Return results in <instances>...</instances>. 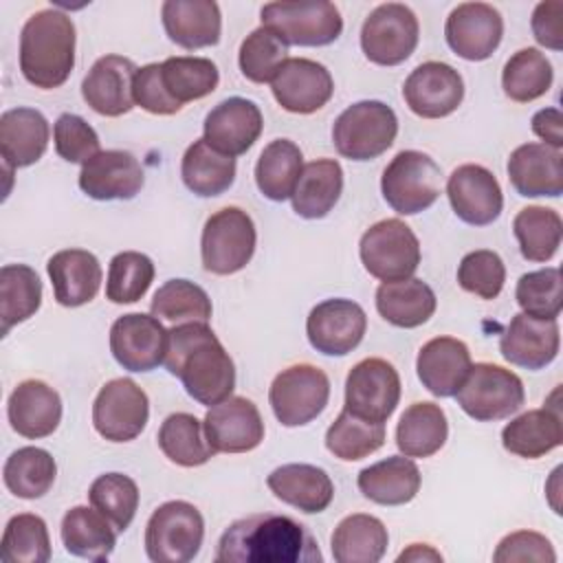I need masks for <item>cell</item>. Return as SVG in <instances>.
<instances>
[{"instance_id": "cell-4", "label": "cell", "mask_w": 563, "mask_h": 563, "mask_svg": "<svg viewBox=\"0 0 563 563\" xmlns=\"http://www.w3.org/2000/svg\"><path fill=\"white\" fill-rule=\"evenodd\" d=\"M398 134L396 112L376 99L347 106L332 125L336 152L350 161H372L387 152Z\"/></svg>"}, {"instance_id": "cell-41", "label": "cell", "mask_w": 563, "mask_h": 563, "mask_svg": "<svg viewBox=\"0 0 563 563\" xmlns=\"http://www.w3.org/2000/svg\"><path fill=\"white\" fill-rule=\"evenodd\" d=\"M303 169L301 150L288 139L271 141L255 165V183L264 198L273 202H284L292 196L295 185Z\"/></svg>"}, {"instance_id": "cell-18", "label": "cell", "mask_w": 563, "mask_h": 563, "mask_svg": "<svg viewBox=\"0 0 563 563\" xmlns=\"http://www.w3.org/2000/svg\"><path fill=\"white\" fill-rule=\"evenodd\" d=\"M409 110L422 119H442L453 114L464 99L462 75L444 62H424L416 66L402 86Z\"/></svg>"}, {"instance_id": "cell-17", "label": "cell", "mask_w": 563, "mask_h": 563, "mask_svg": "<svg viewBox=\"0 0 563 563\" xmlns=\"http://www.w3.org/2000/svg\"><path fill=\"white\" fill-rule=\"evenodd\" d=\"M504 35L501 13L486 2L457 4L444 24V37L449 48L466 62L488 59Z\"/></svg>"}, {"instance_id": "cell-5", "label": "cell", "mask_w": 563, "mask_h": 563, "mask_svg": "<svg viewBox=\"0 0 563 563\" xmlns=\"http://www.w3.org/2000/svg\"><path fill=\"white\" fill-rule=\"evenodd\" d=\"M455 400L468 418L495 422L517 413L523 407L526 391L515 372L495 363H475L455 391Z\"/></svg>"}, {"instance_id": "cell-36", "label": "cell", "mask_w": 563, "mask_h": 563, "mask_svg": "<svg viewBox=\"0 0 563 563\" xmlns=\"http://www.w3.org/2000/svg\"><path fill=\"white\" fill-rule=\"evenodd\" d=\"M387 543L389 534L385 523L365 512L343 517L330 537L336 563H378L387 552Z\"/></svg>"}, {"instance_id": "cell-31", "label": "cell", "mask_w": 563, "mask_h": 563, "mask_svg": "<svg viewBox=\"0 0 563 563\" xmlns=\"http://www.w3.org/2000/svg\"><path fill=\"white\" fill-rule=\"evenodd\" d=\"M266 486L277 499L306 515L323 512L334 497V484L330 475L323 468L303 462L277 466L266 477Z\"/></svg>"}, {"instance_id": "cell-34", "label": "cell", "mask_w": 563, "mask_h": 563, "mask_svg": "<svg viewBox=\"0 0 563 563\" xmlns=\"http://www.w3.org/2000/svg\"><path fill=\"white\" fill-rule=\"evenodd\" d=\"M501 444L508 453L537 460L563 444L561 411L559 405H545L543 409H530L510 420L501 431Z\"/></svg>"}, {"instance_id": "cell-44", "label": "cell", "mask_w": 563, "mask_h": 563, "mask_svg": "<svg viewBox=\"0 0 563 563\" xmlns=\"http://www.w3.org/2000/svg\"><path fill=\"white\" fill-rule=\"evenodd\" d=\"M42 282L26 264H4L0 268V319L2 336L40 310Z\"/></svg>"}, {"instance_id": "cell-35", "label": "cell", "mask_w": 563, "mask_h": 563, "mask_svg": "<svg viewBox=\"0 0 563 563\" xmlns=\"http://www.w3.org/2000/svg\"><path fill=\"white\" fill-rule=\"evenodd\" d=\"M435 306V292L418 277L383 282L376 288V310L396 328H418L427 323L433 317Z\"/></svg>"}, {"instance_id": "cell-52", "label": "cell", "mask_w": 563, "mask_h": 563, "mask_svg": "<svg viewBox=\"0 0 563 563\" xmlns=\"http://www.w3.org/2000/svg\"><path fill=\"white\" fill-rule=\"evenodd\" d=\"M154 282V262L139 251H123L110 260L106 297L112 303L139 301Z\"/></svg>"}, {"instance_id": "cell-51", "label": "cell", "mask_w": 563, "mask_h": 563, "mask_svg": "<svg viewBox=\"0 0 563 563\" xmlns=\"http://www.w3.org/2000/svg\"><path fill=\"white\" fill-rule=\"evenodd\" d=\"M88 501L117 528V532H123L136 515L139 486L123 473H103L90 484Z\"/></svg>"}, {"instance_id": "cell-29", "label": "cell", "mask_w": 563, "mask_h": 563, "mask_svg": "<svg viewBox=\"0 0 563 563\" xmlns=\"http://www.w3.org/2000/svg\"><path fill=\"white\" fill-rule=\"evenodd\" d=\"M161 18L167 37L187 51L220 42L222 15L213 0H165Z\"/></svg>"}, {"instance_id": "cell-47", "label": "cell", "mask_w": 563, "mask_h": 563, "mask_svg": "<svg viewBox=\"0 0 563 563\" xmlns=\"http://www.w3.org/2000/svg\"><path fill=\"white\" fill-rule=\"evenodd\" d=\"M383 444L385 422L361 418L345 407L325 431V449L343 462L363 460L378 451Z\"/></svg>"}, {"instance_id": "cell-9", "label": "cell", "mask_w": 563, "mask_h": 563, "mask_svg": "<svg viewBox=\"0 0 563 563\" xmlns=\"http://www.w3.org/2000/svg\"><path fill=\"white\" fill-rule=\"evenodd\" d=\"M262 26L286 46H328L343 31L339 9L328 0L268 2L260 11Z\"/></svg>"}, {"instance_id": "cell-40", "label": "cell", "mask_w": 563, "mask_h": 563, "mask_svg": "<svg viewBox=\"0 0 563 563\" xmlns=\"http://www.w3.org/2000/svg\"><path fill=\"white\" fill-rule=\"evenodd\" d=\"M180 176L191 194L200 198H213L233 185L235 158L220 154L205 139H198L185 150Z\"/></svg>"}, {"instance_id": "cell-49", "label": "cell", "mask_w": 563, "mask_h": 563, "mask_svg": "<svg viewBox=\"0 0 563 563\" xmlns=\"http://www.w3.org/2000/svg\"><path fill=\"white\" fill-rule=\"evenodd\" d=\"M0 559L4 563H46L51 559L46 521L33 512L11 517L2 534Z\"/></svg>"}, {"instance_id": "cell-46", "label": "cell", "mask_w": 563, "mask_h": 563, "mask_svg": "<svg viewBox=\"0 0 563 563\" xmlns=\"http://www.w3.org/2000/svg\"><path fill=\"white\" fill-rule=\"evenodd\" d=\"M161 81L167 95L176 103L185 106L189 101L211 95L218 88L220 73H218V66L207 57L178 55V57H167L161 64Z\"/></svg>"}, {"instance_id": "cell-37", "label": "cell", "mask_w": 563, "mask_h": 563, "mask_svg": "<svg viewBox=\"0 0 563 563\" xmlns=\"http://www.w3.org/2000/svg\"><path fill=\"white\" fill-rule=\"evenodd\" d=\"M343 191V169L334 158H317L303 165L290 196L292 211L306 220L325 218Z\"/></svg>"}, {"instance_id": "cell-11", "label": "cell", "mask_w": 563, "mask_h": 563, "mask_svg": "<svg viewBox=\"0 0 563 563\" xmlns=\"http://www.w3.org/2000/svg\"><path fill=\"white\" fill-rule=\"evenodd\" d=\"M330 378L310 363H297L282 369L268 389V402L284 427H303L312 422L328 405Z\"/></svg>"}, {"instance_id": "cell-7", "label": "cell", "mask_w": 563, "mask_h": 563, "mask_svg": "<svg viewBox=\"0 0 563 563\" xmlns=\"http://www.w3.org/2000/svg\"><path fill=\"white\" fill-rule=\"evenodd\" d=\"M440 189V165L418 150L398 152L380 178L383 198L400 216H416L429 209L438 200Z\"/></svg>"}, {"instance_id": "cell-20", "label": "cell", "mask_w": 563, "mask_h": 563, "mask_svg": "<svg viewBox=\"0 0 563 563\" xmlns=\"http://www.w3.org/2000/svg\"><path fill=\"white\" fill-rule=\"evenodd\" d=\"M205 435L216 453H249L264 440V420L253 400L229 396L209 407Z\"/></svg>"}, {"instance_id": "cell-23", "label": "cell", "mask_w": 563, "mask_h": 563, "mask_svg": "<svg viewBox=\"0 0 563 563\" xmlns=\"http://www.w3.org/2000/svg\"><path fill=\"white\" fill-rule=\"evenodd\" d=\"M143 183L141 163L123 150H103L79 172V189L92 200H132Z\"/></svg>"}, {"instance_id": "cell-13", "label": "cell", "mask_w": 563, "mask_h": 563, "mask_svg": "<svg viewBox=\"0 0 563 563\" xmlns=\"http://www.w3.org/2000/svg\"><path fill=\"white\" fill-rule=\"evenodd\" d=\"M150 418L147 394L132 378L108 380L92 402L95 431L108 442H130Z\"/></svg>"}, {"instance_id": "cell-2", "label": "cell", "mask_w": 563, "mask_h": 563, "mask_svg": "<svg viewBox=\"0 0 563 563\" xmlns=\"http://www.w3.org/2000/svg\"><path fill=\"white\" fill-rule=\"evenodd\" d=\"M218 563H321L312 532L288 515L260 512L233 521L220 537Z\"/></svg>"}, {"instance_id": "cell-59", "label": "cell", "mask_w": 563, "mask_h": 563, "mask_svg": "<svg viewBox=\"0 0 563 563\" xmlns=\"http://www.w3.org/2000/svg\"><path fill=\"white\" fill-rule=\"evenodd\" d=\"M561 18H563V2L561 0H545L539 2L532 11L530 26L534 40L550 48V51H561L563 48V29H561Z\"/></svg>"}, {"instance_id": "cell-14", "label": "cell", "mask_w": 563, "mask_h": 563, "mask_svg": "<svg viewBox=\"0 0 563 563\" xmlns=\"http://www.w3.org/2000/svg\"><path fill=\"white\" fill-rule=\"evenodd\" d=\"M400 376L396 367L378 356L358 361L345 378V409L352 413L385 422L398 407Z\"/></svg>"}, {"instance_id": "cell-33", "label": "cell", "mask_w": 563, "mask_h": 563, "mask_svg": "<svg viewBox=\"0 0 563 563\" xmlns=\"http://www.w3.org/2000/svg\"><path fill=\"white\" fill-rule=\"evenodd\" d=\"M422 475L407 455H389L358 473V490L365 499L380 506L409 504L420 490Z\"/></svg>"}, {"instance_id": "cell-60", "label": "cell", "mask_w": 563, "mask_h": 563, "mask_svg": "<svg viewBox=\"0 0 563 563\" xmlns=\"http://www.w3.org/2000/svg\"><path fill=\"white\" fill-rule=\"evenodd\" d=\"M532 132L552 150L563 147V114L559 108H543L532 117Z\"/></svg>"}, {"instance_id": "cell-38", "label": "cell", "mask_w": 563, "mask_h": 563, "mask_svg": "<svg viewBox=\"0 0 563 563\" xmlns=\"http://www.w3.org/2000/svg\"><path fill=\"white\" fill-rule=\"evenodd\" d=\"M62 543L68 554L103 563L117 545V528L95 508L73 506L62 519Z\"/></svg>"}, {"instance_id": "cell-42", "label": "cell", "mask_w": 563, "mask_h": 563, "mask_svg": "<svg viewBox=\"0 0 563 563\" xmlns=\"http://www.w3.org/2000/svg\"><path fill=\"white\" fill-rule=\"evenodd\" d=\"M156 440L165 457L185 468L202 466L216 455L205 435V422H200L194 413L178 411L167 416L161 422Z\"/></svg>"}, {"instance_id": "cell-54", "label": "cell", "mask_w": 563, "mask_h": 563, "mask_svg": "<svg viewBox=\"0 0 563 563\" xmlns=\"http://www.w3.org/2000/svg\"><path fill=\"white\" fill-rule=\"evenodd\" d=\"M515 299L523 314L534 319H556L561 314V271L556 266L530 271L519 277Z\"/></svg>"}, {"instance_id": "cell-61", "label": "cell", "mask_w": 563, "mask_h": 563, "mask_svg": "<svg viewBox=\"0 0 563 563\" xmlns=\"http://www.w3.org/2000/svg\"><path fill=\"white\" fill-rule=\"evenodd\" d=\"M398 563L402 561H433V563H442V554L438 550H433L431 545L427 543H411L407 550H402L398 556H396Z\"/></svg>"}, {"instance_id": "cell-45", "label": "cell", "mask_w": 563, "mask_h": 563, "mask_svg": "<svg viewBox=\"0 0 563 563\" xmlns=\"http://www.w3.org/2000/svg\"><path fill=\"white\" fill-rule=\"evenodd\" d=\"M512 233L528 262H548L556 255L563 235L559 211L550 207H523L512 220Z\"/></svg>"}, {"instance_id": "cell-58", "label": "cell", "mask_w": 563, "mask_h": 563, "mask_svg": "<svg viewBox=\"0 0 563 563\" xmlns=\"http://www.w3.org/2000/svg\"><path fill=\"white\" fill-rule=\"evenodd\" d=\"M132 97H134V103L141 106L150 114L169 117V114L180 112V108H183L167 95V90L161 81V64H147L136 70Z\"/></svg>"}, {"instance_id": "cell-10", "label": "cell", "mask_w": 563, "mask_h": 563, "mask_svg": "<svg viewBox=\"0 0 563 563\" xmlns=\"http://www.w3.org/2000/svg\"><path fill=\"white\" fill-rule=\"evenodd\" d=\"M365 271L380 282H400L416 273L420 264V242L409 224L387 218L372 224L358 242Z\"/></svg>"}, {"instance_id": "cell-26", "label": "cell", "mask_w": 563, "mask_h": 563, "mask_svg": "<svg viewBox=\"0 0 563 563\" xmlns=\"http://www.w3.org/2000/svg\"><path fill=\"white\" fill-rule=\"evenodd\" d=\"M7 416L18 435L29 440L46 438L59 427L62 398L48 383L29 378L11 391Z\"/></svg>"}, {"instance_id": "cell-6", "label": "cell", "mask_w": 563, "mask_h": 563, "mask_svg": "<svg viewBox=\"0 0 563 563\" xmlns=\"http://www.w3.org/2000/svg\"><path fill=\"white\" fill-rule=\"evenodd\" d=\"M205 539L200 510L183 499L161 504L145 526V554L154 563H187Z\"/></svg>"}, {"instance_id": "cell-56", "label": "cell", "mask_w": 563, "mask_h": 563, "mask_svg": "<svg viewBox=\"0 0 563 563\" xmlns=\"http://www.w3.org/2000/svg\"><path fill=\"white\" fill-rule=\"evenodd\" d=\"M53 141H55V152L68 163L84 165L101 152L95 128L86 119L73 112H64L57 117L53 125Z\"/></svg>"}, {"instance_id": "cell-21", "label": "cell", "mask_w": 563, "mask_h": 563, "mask_svg": "<svg viewBox=\"0 0 563 563\" xmlns=\"http://www.w3.org/2000/svg\"><path fill=\"white\" fill-rule=\"evenodd\" d=\"M446 196L455 216L473 227L495 222L504 209V194L495 174L475 163L453 169L446 180Z\"/></svg>"}, {"instance_id": "cell-30", "label": "cell", "mask_w": 563, "mask_h": 563, "mask_svg": "<svg viewBox=\"0 0 563 563\" xmlns=\"http://www.w3.org/2000/svg\"><path fill=\"white\" fill-rule=\"evenodd\" d=\"M55 301L64 308H79L92 301L101 288V264L86 249L57 251L46 264Z\"/></svg>"}, {"instance_id": "cell-57", "label": "cell", "mask_w": 563, "mask_h": 563, "mask_svg": "<svg viewBox=\"0 0 563 563\" xmlns=\"http://www.w3.org/2000/svg\"><path fill=\"white\" fill-rule=\"evenodd\" d=\"M493 561L497 563H512V561H539V563H554L556 552L548 537L534 530H517L506 534L497 550L493 552Z\"/></svg>"}, {"instance_id": "cell-8", "label": "cell", "mask_w": 563, "mask_h": 563, "mask_svg": "<svg viewBox=\"0 0 563 563\" xmlns=\"http://www.w3.org/2000/svg\"><path fill=\"white\" fill-rule=\"evenodd\" d=\"M257 231L251 216L240 207H224L211 213L202 227L200 257L205 271L233 275L242 271L255 253Z\"/></svg>"}, {"instance_id": "cell-16", "label": "cell", "mask_w": 563, "mask_h": 563, "mask_svg": "<svg viewBox=\"0 0 563 563\" xmlns=\"http://www.w3.org/2000/svg\"><path fill=\"white\" fill-rule=\"evenodd\" d=\"M110 352L128 372H152L165 361L167 330L154 314H123L110 328Z\"/></svg>"}, {"instance_id": "cell-28", "label": "cell", "mask_w": 563, "mask_h": 563, "mask_svg": "<svg viewBox=\"0 0 563 563\" xmlns=\"http://www.w3.org/2000/svg\"><path fill=\"white\" fill-rule=\"evenodd\" d=\"M471 365L473 361L466 343L455 336H435L427 341L416 358V372L422 387L438 398L455 396Z\"/></svg>"}, {"instance_id": "cell-39", "label": "cell", "mask_w": 563, "mask_h": 563, "mask_svg": "<svg viewBox=\"0 0 563 563\" xmlns=\"http://www.w3.org/2000/svg\"><path fill=\"white\" fill-rule=\"evenodd\" d=\"M449 438L444 409L435 402L409 405L396 424V446L407 457H431Z\"/></svg>"}, {"instance_id": "cell-1", "label": "cell", "mask_w": 563, "mask_h": 563, "mask_svg": "<svg viewBox=\"0 0 563 563\" xmlns=\"http://www.w3.org/2000/svg\"><path fill=\"white\" fill-rule=\"evenodd\" d=\"M163 363L172 376L180 378L185 391L205 407L222 402L235 387L233 361L209 323L187 321L167 330Z\"/></svg>"}, {"instance_id": "cell-25", "label": "cell", "mask_w": 563, "mask_h": 563, "mask_svg": "<svg viewBox=\"0 0 563 563\" xmlns=\"http://www.w3.org/2000/svg\"><path fill=\"white\" fill-rule=\"evenodd\" d=\"M561 345L556 319H534L530 314H515L499 339L501 356L526 369H541L550 365Z\"/></svg>"}, {"instance_id": "cell-15", "label": "cell", "mask_w": 563, "mask_h": 563, "mask_svg": "<svg viewBox=\"0 0 563 563\" xmlns=\"http://www.w3.org/2000/svg\"><path fill=\"white\" fill-rule=\"evenodd\" d=\"M365 310L352 299H325L317 303L306 319L310 345L325 356L350 354L365 336Z\"/></svg>"}, {"instance_id": "cell-19", "label": "cell", "mask_w": 563, "mask_h": 563, "mask_svg": "<svg viewBox=\"0 0 563 563\" xmlns=\"http://www.w3.org/2000/svg\"><path fill=\"white\" fill-rule=\"evenodd\" d=\"M275 101L292 114H312L321 110L334 92L330 70L308 57H288L271 81Z\"/></svg>"}, {"instance_id": "cell-43", "label": "cell", "mask_w": 563, "mask_h": 563, "mask_svg": "<svg viewBox=\"0 0 563 563\" xmlns=\"http://www.w3.org/2000/svg\"><path fill=\"white\" fill-rule=\"evenodd\" d=\"M55 475V457L40 446H22L13 451L2 468L4 486L20 499L44 497L53 488Z\"/></svg>"}, {"instance_id": "cell-27", "label": "cell", "mask_w": 563, "mask_h": 563, "mask_svg": "<svg viewBox=\"0 0 563 563\" xmlns=\"http://www.w3.org/2000/svg\"><path fill=\"white\" fill-rule=\"evenodd\" d=\"M508 178L519 196L559 198L563 194V156L543 143H523L508 158Z\"/></svg>"}, {"instance_id": "cell-12", "label": "cell", "mask_w": 563, "mask_h": 563, "mask_svg": "<svg viewBox=\"0 0 563 563\" xmlns=\"http://www.w3.org/2000/svg\"><path fill=\"white\" fill-rule=\"evenodd\" d=\"M420 26L416 13L400 2L378 4L363 22L361 48L378 66H398L418 46Z\"/></svg>"}, {"instance_id": "cell-22", "label": "cell", "mask_w": 563, "mask_h": 563, "mask_svg": "<svg viewBox=\"0 0 563 563\" xmlns=\"http://www.w3.org/2000/svg\"><path fill=\"white\" fill-rule=\"evenodd\" d=\"M264 128L260 108L244 97H229L220 101L205 117V141L227 156H240L253 147Z\"/></svg>"}, {"instance_id": "cell-32", "label": "cell", "mask_w": 563, "mask_h": 563, "mask_svg": "<svg viewBox=\"0 0 563 563\" xmlns=\"http://www.w3.org/2000/svg\"><path fill=\"white\" fill-rule=\"evenodd\" d=\"M51 128L35 108H11L0 117V154L4 167L20 169L37 163L48 147Z\"/></svg>"}, {"instance_id": "cell-3", "label": "cell", "mask_w": 563, "mask_h": 563, "mask_svg": "<svg viewBox=\"0 0 563 563\" xmlns=\"http://www.w3.org/2000/svg\"><path fill=\"white\" fill-rule=\"evenodd\" d=\"M75 66V24L55 9L35 11L20 33V70L22 77L42 90L66 84Z\"/></svg>"}, {"instance_id": "cell-55", "label": "cell", "mask_w": 563, "mask_h": 563, "mask_svg": "<svg viewBox=\"0 0 563 563\" xmlns=\"http://www.w3.org/2000/svg\"><path fill=\"white\" fill-rule=\"evenodd\" d=\"M506 282V266L495 251L479 249L462 257L457 266V284L462 290L479 297L495 299Z\"/></svg>"}, {"instance_id": "cell-53", "label": "cell", "mask_w": 563, "mask_h": 563, "mask_svg": "<svg viewBox=\"0 0 563 563\" xmlns=\"http://www.w3.org/2000/svg\"><path fill=\"white\" fill-rule=\"evenodd\" d=\"M288 59V46L266 26L251 31L242 44L238 64L242 75L253 84H268Z\"/></svg>"}, {"instance_id": "cell-48", "label": "cell", "mask_w": 563, "mask_h": 563, "mask_svg": "<svg viewBox=\"0 0 563 563\" xmlns=\"http://www.w3.org/2000/svg\"><path fill=\"white\" fill-rule=\"evenodd\" d=\"M552 64L539 48H519L501 70V88L508 99L530 103L543 97L552 86Z\"/></svg>"}, {"instance_id": "cell-50", "label": "cell", "mask_w": 563, "mask_h": 563, "mask_svg": "<svg viewBox=\"0 0 563 563\" xmlns=\"http://www.w3.org/2000/svg\"><path fill=\"white\" fill-rule=\"evenodd\" d=\"M150 310L154 317L174 323H209L213 308L207 290L198 284L189 279H169L154 292Z\"/></svg>"}, {"instance_id": "cell-24", "label": "cell", "mask_w": 563, "mask_h": 563, "mask_svg": "<svg viewBox=\"0 0 563 563\" xmlns=\"http://www.w3.org/2000/svg\"><path fill=\"white\" fill-rule=\"evenodd\" d=\"M136 64L123 55L99 57L81 81L84 101L103 117H121L134 108Z\"/></svg>"}]
</instances>
